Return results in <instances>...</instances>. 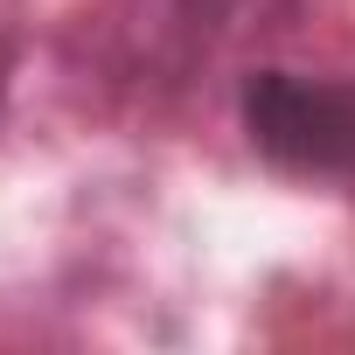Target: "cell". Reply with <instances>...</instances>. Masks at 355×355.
<instances>
[{"instance_id": "1", "label": "cell", "mask_w": 355, "mask_h": 355, "mask_svg": "<svg viewBox=\"0 0 355 355\" xmlns=\"http://www.w3.org/2000/svg\"><path fill=\"white\" fill-rule=\"evenodd\" d=\"M237 132L279 182L355 196V77L258 63L237 77Z\"/></svg>"}, {"instance_id": "2", "label": "cell", "mask_w": 355, "mask_h": 355, "mask_svg": "<svg viewBox=\"0 0 355 355\" xmlns=\"http://www.w3.org/2000/svg\"><path fill=\"white\" fill-rule=\"evenodd\" d=\"M15 63H21V35L0 28V105H8V91H15Z\"/></svg>"}]
</instances>
